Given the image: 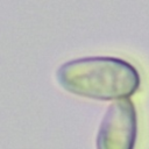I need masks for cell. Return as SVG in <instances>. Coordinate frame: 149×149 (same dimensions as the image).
Listing matches in <instances>:
<instances>
[{
  "mask_svg": "<svg viewBox=\"0 0 149 149\" xmlns=\"http://www.w3.org/2000/svg\"><path fill=\"white\" fill-rule=\"evenodd\" d=\"M59 86L71 94L94 100H120L132 97L141 85L137 69L111 56H93L63 63L56 72Z\"/></svg>",
  "mask_w": 149,
  "mask_h": 149,
  "instance_id": "obj_1",
  "label": "cell"
},
{
  "mask_svg": "<svg viewBox=\"0 0 149 149\" xmlns=\"http://www.w3.org/2000/svg\"><path fill=\"white\" fill-rule=\"evenodd\" d=\"M137 140V113L129 99L113 101L99 126L97 149H135Z\"/></svg>",
  "mask_w": 149,
  "mask_h": 149,
  "instance_id": "obj_2",
  "label": "cell"
}]
</instances>
